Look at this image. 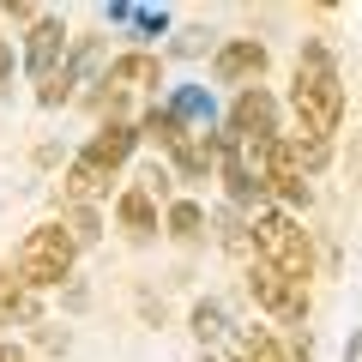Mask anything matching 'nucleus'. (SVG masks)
<instances>
[{"label": "nucleus", "instance_id": "1", "mask_svg": "<svg viewBox=\"0 0 362 362\" xmlns=\"http://www.w3.org/2000/svg\"><path fill=\"white\" fill-rule=\"evenodd\" d=\"M290 103H296V127L320 133V139H332L338 121H344V78H338L332 54L326 49H302L296 61V85H290Z\"/></svg>", "mask_w": 362, "mask_h": 362}, {"label": "nucleus", "instance_id": "2", "mask_svg": "<svg viewBox=\"0 0 362 362\" xmlns=\"http://www.w3.org/2000/svg\"><path fill=\"white\" fill-rule=\"evenodd\" d=\"M73 259H78L73 230H66V223H37V230L18 242V254L6 259V266H13L30 290H54L66 272H73Z\"/></svg>", "mask_w": 362, "mask_h": 362}, {"label": "nucleus", "instance_id": "3", "mask_svg": "<svg viewBox=\"0 0 362 362\" xmlns=\"http://www.w3.org/2000/svg\"><path fill=\"white\" fill-rule=\"evenodd\" d=\"M254 254L266 259V266H278L284 278H296V284L314 278V242H308V230H302L290 211H259L254 218Z\"/></svg>", "mask_w": 362, "mask_h": 362}, {"label": "nucleus", "instance_id": "4", "mask_svg": "<svg viewBox=\"0 0 362 362\" xmlns=\"http://www.w3.org/2000/svg\"><path fill=\"white\" fill-rule=\"evenodd\" d=\"M25 73L37 78V97L42 103H61V73H66V30L61 18H37L25 37Z\"/></svg>", "mask_w": 362, "mask_h": 362}, {"label": "nucleus", "instance_id": "5", "mask_svg": "<svg viewBox=\"0 0 362 362\" xmlns=\"http://www.w3.org/2000/svg\"><path fill=\"white\" fill-rule=\"evenodd\" d=\"M247 290H254V302L272 314V320H284V326H302V314H308V284L284 278V272L266 266V259L247 266Z\"/></svg>", "mask_w": 362, "mask_h": 362}, {"label": "nucleus", "instance_id": "6", "mask_svg": "<svg viewBox=\"0 0 362 362\" xmlns=\"http://www.w3.org/2000/svg\"><path fill=\"white\" fill-rule=\"evenodd\" d=\"M211 139H218V175H223V187H230V199L235 206H254V218H259V206H266L272 187L254 175V163L242 157V139H235V133H211Z\"/></svg>", "mask_w": 362, "mask_h": 362}, {"label": "nucleus", "instance_id": "7", "mask_svg": "<svg viewBox=\"0 0 362 362\" xmlns=\"http://www.w3.org/2000/svg\"><path fill=\"white\" fill-rule=\"evenodd\" d=\"M223 133H235L242 145H254V139H278V97H272L266 85L235 90V103H230V127H223Z\"/></svg>", "mask_w": 362, "mask_h": 362}, {"label": "nucleus", "instance_id": "8", "mask_svg": "<svg viewBox=\"0 0 362 362\" xmlns=\"http://www.w3.org/2000/svg\"><path fill=\"white\" fill-rule=\"evenodd\" d=\"M211 73H218V85H242V90H254L259 78H266V42H254V37L223 42L218 61H211Z\"/></svg>", "mask_w": 362, "mask_h": 362}, {"label": "nucleus", "instance_id": "9", "mask_svg": "<svg viewBox=\"0 0 362 362\" xmlns=\"http://www.w3.org/2000/svg\"><path fill=\"white\" fill-rule=\"evenodd\" d=\"M133 145H139V127H127V121H109V127H97V133H90V145H85L78 157L115 175V169H121V163L133 157Z\"/></svg>", "mask_w": 362, "mask_h": 362}, {"label": "nucleus", "instance_id": "10", "mask_svg": "<svg viewBox=\"0 0 362 362\" xmlns=\"http://www.w3.org/2000/svg\"><path fill=\"white\" fill-rule=\"evenodd\" d=\"M235 362H308V338H302V344H284V338L266 332V326H247L242 344H235Z\"/></svg>", "mask_w": 362, "mask_h": 362}, {"label": "nucleus", "instance_id": "11", "mask_svg": "<svg viewBox=\"0 0 362 362\" xmlns=\"http://www.w3.org/2000/svg\"><path fill=\"white\" fill-rule=\"evenodd\" d=\"M37 290L18 278L13 266H0V326H37Z\"/></svg>", "mask_w": 362, "mask_h": 362}, {"label": "nucleus", "instance_id": "12", "mask_svg": "<svg viewBox=\"0 0 362 362\" xmlns=\"http://www.w3.org/2000/svg\"><path fill=\"white\" fill-rule=\"evenodd\" d=\"M109 181H115L109 169H97V163H85V157H73V163H66V181H61V199H66V206H90Z\"/></svg>", "mask_w": 362, "mask_h": 362}, {"label": "nucleus", "instance_id": "13", "mask_svg": "<svg viewBox=\"0 0 362 362\" xmlns=\"http://www.w3.org/2000/svg\"><path fill=\"white\" fill-rule=\"evenodd\" d=\"M115 218H121V230H127L133 242H145V235L157 230V199L145 194V187H127V194L115 199Z\"/></svg>", "mask_w": 362, "mask_h": 362}, {"label": "nucleus", "instance_id": "14", "mask_svg": "<svg viewBox=\"0 0 362 362\" xmlns=\"http://www.w3.org/2000/svg\"><path fill=\"white\" fill-rule=\"evenodd\" d=\"M157 78H163V61H157V54H121V61H109L103 85L133 90V85H157Z\"/></svg>", "mask_w": 362, "mask_h": 362}, {"label": "nucleus", "instance_id": "15", "mask_svg": "<svg viewBox=\"0 0 362 362\" xmlns=\"http://www.w3.org/2000/svg\"><path fill=\"white\" fill-rule=\"evenodd\" d=\"M139 139H157L163 151H175V145L187 139V127H181V115H175V109L163 103V109H151V115L139 121Z\"/></svg>", "mask_w": 362, "mask_h": 362}, {"label": "nucleus", "instance_id": "16", "mask_svg": "<svg viewBox=\"0 0 362 362\" xmlns=\"http://www.w3.org/2000/svg\"><path fill=\"white\" fill-rule=\"evenodd\" d=\"M284 139H290V151H296V163L308 169V175H314V169H326V157H332V139H320V133H308V127L284 133Z\"/></svg>", "mask_w": 362, "mask_h": 362}, {"label": "nucleus", "instance_id": "17", "mask_svg": "<svg viewBox=\"0 0 362 362\" xmlns=\"http://www.w3.org/2000/svg\"><path fill=\"white\" fill-rule=\"evenodd\" d=\"M163 223H169V235H175V242H194V235H199V223H206V211H199L194 199H169Z\"/></svg>", "mask_w": 362, "mask_h": 362}, {"label": "nucleus", "instance_id": "18", "mask_svg": "<svg viewBox=\"0 0 362 362\" xmlns=\"http://www.w3.org/2000/svg\"><path fill=\"white\" fill-rule=\"evenodd\" d=\"M169 109L181 115V127H187V121H211V97H206V90H175Z\"/></svg>", "mask_w": 362, "mask_h": 362}, {"label": "nucleus", "instance_id": "19", "mask_svg": "<svg viewBox=\"0 0 362 362\" xmlns=\"http://www.w3.org/2000/svg\"><path fill=\"white\" fill-rule=\"evenodd\" d=\"M66 230H73V242H78V247H90L97 235H103V223H97V211H90V206H73V218H66Z\"/></svg>", "mask_w": 362, "mask_h": 362}, {"label": "nucleus", "instance_id": "20", "mask_svg": "<svg viewBox=\"0 0 362 362\" xmlns=\"http://www.w3.org/2000/svg\"><path fill=\"white\" fill-rule=\"evenodd\" d=\"M194 332L199 338H218L223 332V308H218V302H199V308H194Z\"/></svg>", "mask_w": 362, "mask_h": 362}, {"label": "nucleus", "instance_id": "21", "mask_svg": "<svg viewBox=\"0 0 362 362\" xmlns=\"http://www.w3.org/2000/svg\"><path fill=\"white\" fill-rule=\"evenodd\" d=\"M169 181H175V175H169L163 163H145V175H139V187H145V194H151V199H169Z\"/></svg>", "mask_w": 362, "mask_h": 362}, {"label": "nucleus", "instance_id": "22", "mask_svg": "<svg viewBox=\"0 0 362 362\" xmlns=\"http://www.w3.org/2000/svg\"><path fill=\"white\" fill-rule=\"evenodd\" d=\"M6 85H13V42L0 37V97H6Z\"/></svg>", "mask_w": 362, "mask_h": 362}, {"label": "nucleus", "instance_id": "23", "mask_svg": "<svg viewBox=\"0 0 362 362\" xmlns=\"http://www.w3.org/2000/svg\"><path fill=\"white\" fill-rule=\"evenodd\" d=\"M0 362H30V356H25V350L13 344V338H0Z\"/></svg>", "mask_w": 362, "mask_h": 362}]
</instances>
